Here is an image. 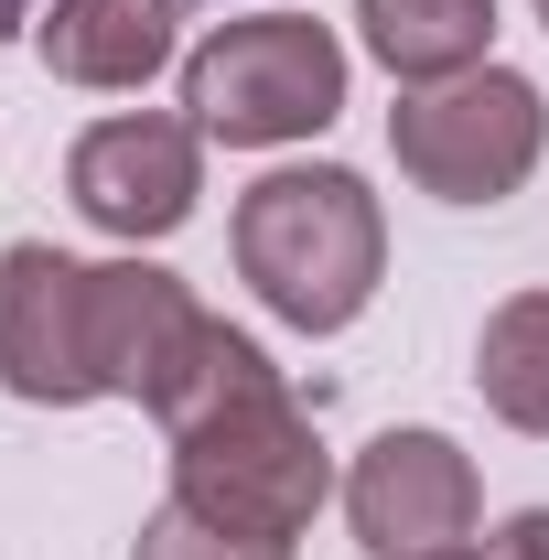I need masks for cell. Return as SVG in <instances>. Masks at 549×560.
<instances>
[{
    "label": "cell",
    "mask_w": 549,
    "mask_h": 560,
    "mask_svg": "<svg viewBox=\"0 0 549 560\" xmlns=\"http://www.w3.org/2000/svg\"><path fill=\"white\" fill-rule=\"evenodd\" d=\"M162 431H173V495L215 517V528H237V539H302L313 528V506L335 495V464H324V442H313V410L280 388V366L237 324H206L195 355H184V377L162 388Z\"/></svg>",
    "instance_id": "1"
},
{
    "label": "cell",
    "mask_w": 549,
    "mask_h": 560,
    "mask_svg": "<svg viewBox=\"0 0 549 560\" xmlns=\"http://www.w3.org/2000/svg\"><path fill=\"white\" fill-rule=\"evenodd\" d=\"M237 280L291 335H344L388 280V215L344 162L270 173L237 195Z\"/></svg>",
    "instance_id": "2"
},
{
    "label": "cell",
    "mask_w": 549,
    "mask_h": 560,
    "mask_svg": "<svg viewBox=\"0 0 549 560\" xmlns=\"http://www.w3.org/2000/svg\"><path fill=\"white\" fill-rule=\"evenodd\" d=\"M184 108L195 130L226 151H280V140H313L344 119V44L302 11H259V22H226L215 44L184 55Z\"/></svg>",
    "instance_id": "3"
},
{
    "label": "cell",
    "mask_w": 549,
    "mask_h": 560,
    "mask_svg": "<svg viewBox=\"0 0 549 560\" xmlns=\"http://www.w3.org/2000/svg\"><path fill=\"white\" fill-rule=\"evenodd\" d=\"M388 151L442 206H506L549 151V97L506 66H475L453 86H410L399 119H388Z\"/></svg>",
    "instance_id": "4"
},
{
    "label": "cell",
    "mask_w": 549,
    "mask_h": 560,
    "mask_svg": "<svg viewBox=\"0 0 549 560\" xmlns=\"http://www.w3.org/2000/svg\"><path fill=\"white\" fill-rule=\"evenodd\" d=\"M0 388L33 410L97 399V335H86V259L22 237L0 248Z\"/></svg>",
    "instance_id": "5"
},
{
    "label": "cell",
    "mask_w": 549,
    "mask_h": 560,
    "mask_svg": "<svg viewBox=\"0 0 549 560\" xmlns=\"http://www.w3.org/2000/svg\"><path fill=\"white\" fill-rule=\"evenodd\" d=\"M66 195L86 226H108L130 248L173 237L195 215V195H206V130L195 119H97L66 162Z\"/></svg>",
    "instance_id": "6"
},
{
    "label": "cell",
    "mask_w": 549,
    "mask_h": 560,
    "mask_svg": "<svg viewBox=\"0 0 549 560\" xmlns=\"http://www.w3.org/2000/svg\"><path fill=\"white\" fill-rule=\"evenodd\" d=\"M475 464H464V442H442V431H377L366 453H355V475H344V517H355V539L377 560H431L453 550L464 528H475Z\"/></svg>",
    "instance_id": "7"
},
{
    "label": "cell",
    "mask_w": 549,
    "mask_h": 560,
    "mask_svg": "<svg viewBox=\"0 0 549 560\" xmlns=\"http://www.w3.org/2000/svg\"><path fill=\"white\" fill-rule=\"evenodd\" d=\"M206 324H215V313L173 270H151V259H108V270H86L97 399H140V410H162V388L184 377V355H195Z\"/></svg>",
    "instance_id": "8"
},
{
    "label": "cell",
    "mask_w": 549,
    "mask_h": 560,
    "mask_svg": "<svg viewBox=\"0 0 549 560\" xmlns=\"http://www.w3.org/2000/svg\"><path fill=\"white\" fill-rule=\"evenodd\" d=\"M173 33H184V0H55L33 22L44 75L66 86H140L173 66Z\"/></svg>",
    "instance_id": "9"
},
{
    "label": "cell",
    "mask_w": 549,
    "mask_h": 560,
    "mask_svg": "<svg viewBox=\"0 0 549 560\" xmlns=\"http://www.w3.org/2000/svg\"><path fill=\"white\" fill-rule=\"evenodd\" d=\"M355 22L399 86H453L495 66V0H355Z\"/></svg>",
    "instance_id": "10"
},
{
    "label": "cell",
    "mask_w": 549,
    "mask_h": 560,
    "mask_svg": "<svg viewBox=\"0 0 549 560\" xmlns=\"http://www.w3.org/2000/svg\"><path fill=\"white\" fill-rule=\"evenodd\" d=\"M475 388L506 431H549V291L495 302L475 335Z\"/></svg>",
    "instance_id": "11"
},
{
    "label": "cell",
    "mask_w": 549,
    "mask_h": 560,
    "mask_svg": "<svg viewBox=\"0 0 549 560\" xmlns=\"http://www.w3.org/2000/svg\"><path fill=\"white\" fill-rule=\"evenodd\" d=\"M130 560H291V550H280V539H237V528L195 517L184 495H162V506L140 517V550Z\"/></svg>",
    "instance_id": "12"
},
{
    "label": "cell",
    "mask_w": 549,
    "mask_h": 560,
    "mask_svg": "<svg viewBox=\"0 0 549 560\" xmlns=\"http://www.w3.org/2000/svg\"><path fill=\"white\" fill-rule=\"evenodd\" d=\"M484 560H549V506H517L506 528H495V550Z\"/></svg>",
    "instance_id": "13"
},
{
    "label": "cell",
    "mask_w": 549,
    "mask_h": 560,
    "mask_svg": "<svg viewBox=\"0 0 549 560\" xmlns=\"http://www.w3.org/2000/svg\"><path fill=\"white\" fill-rule=\"evenodd\" d=\"M22 22H33V0H0V33H22Z\"/></svg>",
    "instance_id": "14"
},
{
    "label": "cell",
    "mask_w": 549,
    "mask_h": 560,
    "mask_svg": "<svg viewBox=\"0 0 549 560\" xmlns=\"http://www.w3.org/2000/svg\"><path fill=\"white\" fill-rule=\"evenodd\" d=\"M431 560H464V550H431Z\"/></svg>",
    "instance_id": "15"
},
{
    "label": "cell",
    "mask_w": 549,
    "mask_h": 560,
    "mask_svg": "<svg viewBox=\"0 0 549 560\" xmlns=\"http://www.w3.org/2000/svg\"><path fill=\"white\" fill-rule=\"evenodd\" d=\"M539 22H549V0H539Z\"/></svg>",
    "instance_id": "16"
}]
</instances>
